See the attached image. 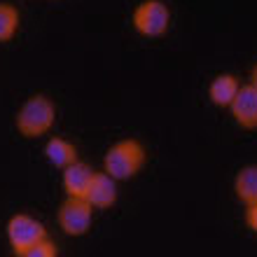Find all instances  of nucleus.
Returning a JSON list of instances; mask_svg holds the SVG:
<instances>
[{"label": "nucleus", "instance_id": "obj_1", "mask_svg": "<svg viewBox=\"0 0 257 257\" xmlns=\"http://www.w3.org/2000/svg\"><path fill=\"white\" fill-rule=\"evenodd\" d=\"M145 164V148L138 141H119L105 152L103 171L119 180H131Z\"/></svg>", "mask_w": 257, "mask_h": 257}, {"label": "nucleus", "instance_id": "obj_2", "mask_svg": "<svg viewBox=\"0 0 257 257\" xmlns=\"http://www.w3.org/2000/svg\"><path fill=\"white\" fill-rule=\"evenodd\" d=\"M56 108L47 96L35 94L31 96L17 112V128L26 138H40L54 126Z\"/></svg>", "mask_w": 257, "mask_h": 257}, {"label": "nucleus", "instance_id": "obj_3", "mask_svg": "<svg viewBox=\"0 0 257 257\" xmlns=\"http://www.w3.org/2000/svg\"><path fill=\"white\" fill-rule=\"evenodd\" d=\"M7 234V243L12 248L14 255H24L28 248H33L38 241L47 238V229L40 220H35L33 215H26V213H17L7 220L5 227Z\"/></svg>", "mask_w": 257, "mask_h": 257}, {"label": "nucleus", "instance_id": "obj_4", "mask_svg": "<svg viewBox=\"0 0 257 257\" xmlns=\"http://www.w3.org/2000/svg\"><path fill=\"white\" fill-rule=\"evenodd\" d=\"M59 217V227L68 236H84L91 227V217H94V206L87 199H77V196H66L61 208L56 213Z\"/></svg>", "mask_w": 257, "mask_h": 257}, {"label": "nucleus", "instance_id": "obj_5", "mask_svg": "<svg viewBox=\"0 0 257 257\" xmlns=\"http://www.w3.org/2000/svg\"><path fill=\"white\" fill-rule=\"evenodd\" d=\"M171 12L162 0H145L136 7L134 28L145 38H162L169 31Z\"/></svg>", "mask_w": 257, "mask_h": 257}, {"label": "nucleus", "instance_id": "obj_6", "mask_svg": "<svg viewBox=\"0 0 257 257\" xmlns=\"http://www.w3.org/2000/svg\"><path fill=\"white\" fill-rule=\"evenodd\" d=\"M231 115L238 126L243 128H257V89L252 84L238 87L234 101H231Z\"/></svg>", "mask_w": 257, "mask_h": 257}, {"label": "nucleus", "instance_id": "obj_7", "mask_svg": "<svg viewBox=\"0 0 257 257\" xmlns=\"http://www.w3.org/2000/svg\"><path fill=\"white\" fill-rule=\"evenodd\" d=\"M94 173L96 171L89 166L87 162H73L70 166L63 169V190H66V196H77V199H84L87 196V190L91 180H94Z\"/></svg>", "mask_w": 257, "mask_h": 257}, {"label": "nucleus", "instance_id": "obj_8", "mask_svg": "<svg viewBox=\"0 0 257 257\" xmlns=\"http://www.w3.org/2000/svg\"><path fill=\"white\" fill-rule=\"evenodd\" d=\"M94 208H110L117 201V180L108 176L105 171H96L94 180L89 185L87 196H84Z\"/></svg>", "mask_w": 257, "mask_h": 257}, {"label": "nucleus", "instance_id": "obj_9", "mask_svg": "<svg viewBox=\"0 0 257 257\" xmlns=\"http://www.w3.org/2000/svg\"><path fill=\"white\" fill-rule=\"evenodd\" d=\"M45 157L52 166L66 169L73 162H77V148L73 143H68L66 138H49L47 145H45Z\"/></svg>", "mask_w": 257, "mask_h": 257}, {"label": "nucleus", "instance_id": "obj_10", "mask_svg": "<svg viewBox=\"0 0 257 257\" xmlns=\"http://www.w3.org/2000/svg\"><path fill=\"white\" fill-rule=\"evenodd\" d=\"M238 87H241V84H238V80L234 75H217L215 80L210 82L208 96L215 105L229 108L231 101H234V96H236V91H238Z\"/></svg>", "mask_w": 257, "mask_h": 257}, {"label": "nucleus", "instance_id": "obj_11", "mask_svg": "<svg viewBox=\"0 0 257 257\" xmlns=\"http://www.w3.org/2000/svg\"><path fill=\"white\" fill-rule=\"evenodd\" d=\"M234 192L245 206L257 203V164L243 166L238 171L236 180H234Z\"/></svg>", "mask_w": 257, "mask_h": 257}, {"label": "nucleus", "instance_id": "obj_12", "mask_svg": "<svg viewBox=\"0 0 257 257\" xmlns=\"http://www.w3.org/2000/svg\"><path fill=\"white\" fill-rule=\"evenodd\" d=\"M19 28V10L0 3V42H10Z\"/></svg>", "mask_w": 257, "mask_h": 257}, {"label": "nucleus", "instance_id": "obj_13", "mask_svg": "<svg viewBox=\"0 0 257 257\" xmlns=\"http://www.w3.org/2000/svg\"><path fill=\"white\" fill-rule=\"evenodd\" d=\"M56 255H59V250H56V245L47 236V238H42V241H38L33 248H28L21 257H56Z\"/></svg>", "mask_w": 257, "mask_h": 257}, {"label": "nucleus", "instance_id": "obj_14", "mask_svg": "<svg viewBox=\"0 0 257 257\" xmlns=\"http://www.w3.org/2000/svg\"><path fill=\"white\" fill-rule=\"evenodd\" d=\"M245 224L257 234V203H252V206L245 208Z\"/></svg>", "mask_w": 257, "mask_h": 257}, {"label": "nucleus", "instance_id": "obj_15", "mask_svg": "<svg viewBox=\"0 0 257 257\" xmlns=\"http://www.w3.org/2000/svg\"><path fill=\"white\" fill-rule=\"evenodd\" d=\"M250 84H252V87L257 89V66L252 68V73H250Z\"/></svg>", "mask_w": 257, "mask_h": 257}, {"label": "nucleus", "instance_id": "obj_16", "mask_svg": "<svg viewBox=\"0 0 257 257\" xmlns=\"http://www.w3.org/2000/svg\"><path fill=\"white\" fill-rule=\"evenodd\" d=\"M14 257H19V255H14Z\"/></svg>", "mask_w": 257, "mask_h": 257}]
</instances>
